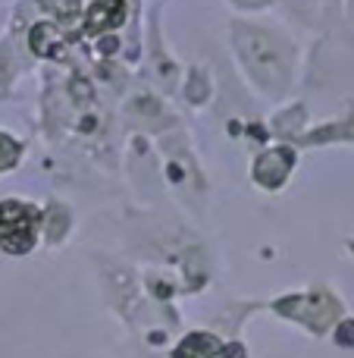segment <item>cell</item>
Segmentation results:
<instances>
[{
	"instance_id": "cell-1",
	"label": "cell",
	"mask_w": 354,
	"mask_h": 358,
	"mask_svg": "<svg viewBox=\"0 0 354 358\" xmlns=\"http://www.w3.org/2000/svg\"><path fill=\"white\" fill-rule=\"evenodd\" d=\"M35 208L23 202H0V246L7 252H29L35 246Z\"/></svg>"
},
{
	"instance_id": "cell-2",
	"label": "cell",
	"mask_w": 354,
	"mask_h": 358,
	"mask_svg": "<svg viewBox=\"0 0 354 358\" xmlns=\"http://www.w3.org/2000/svg\"><path fill=\"white\" fill-rule=\"evenodd\" d=\"M41 3H47V7L53 3V10H57L60 16H73L75 10H79V0H41Z\"/></svg>"
}]
</instances>
